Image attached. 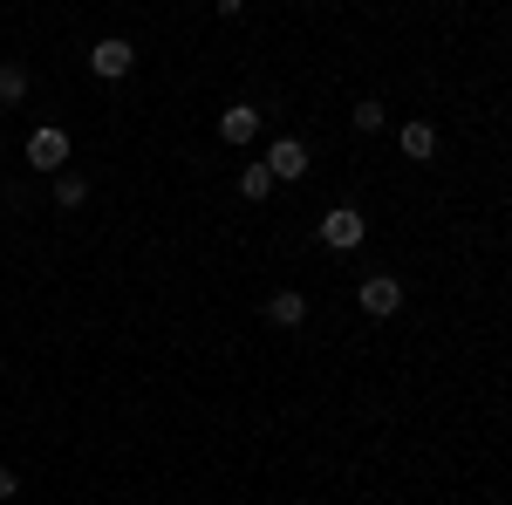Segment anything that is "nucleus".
Masks as SVG:
<instances>
[{
	"instance_id": "nucleus-1",
	"label": "nucleus",
	"mask_w": 512,
	"mask_h": 505,
	"mask_svg": "<svg viewBox=\"0 0 512 505\" xmlns=\"http://www.w3.org/2000/svg\"><path fill=\"white\" fill-rule=\"evenodd\" d=\"M69 151H76V144H69V130H62V123H35V130H28V144H21L28 171H48V178H55V171H69Z\"/></svg>"
},
{
	"instance_id": "nucleus-2",
	"label": "nucleus",
	"mask_w": 512,
	"mask_h": 505,
	"mask_svg": "<svg viewBox=\"0 0 512 505\" xmlns=\"http://www.w3.org/2000/svg\"><path fill=\"white\" fill-rule=\"evenodd\" d=\"M369 239V219L355 212V205H328L321 212V246H335V253H355Z\"/></svg>"
},
{
	"instance_id": "nucleus-3",
	"label": "nucleus",
	"mask_w": 512,
	"mask_h": 505,
	"mask_svg": "<svg viewBox=\"0 0 512 505\" xmlns=\"http://www.w3.org/2000/svg\"><path fill=\"white\" fill-rule=\"evenodd\" d=\"M89 69H96L103 82H123L130 69H137V41L130 35H103L96 48H89Z\"/></svg>"
},
{
	"instance_id": "nucleus-4",
	"label": "nucleus",
	"mask_w": 512,
	"mask_h": 505,
	"mask_svg": "<svg viewBox=\"0 0 512 505\" xmlns=\"http://www.w3.org/2000/svg\"><path fill=\"white\" fill-rule=\"evenodd\" d=\"M355 301H362L369 321H390V314L403 308V280H396V273H369V280L355 287Z\"/></svg>"
},
{
	"instance_id": "nucleus-5",
	"label": "nucleus",
	"mask_w": 512,
	"mask_h": 505,
	"mask_svg": "<svg viewBox=\"0 0 512 505\" xmlns=\"http://www.w3.org/2000/svg\"><path fill=\"white\" fill-rule=\"evenodd\" d=\"M260 164L274 171V185H294V178H308V164H315V157H308V144H301V137H274Z\"/></svg>"
},
{
	"instance_id": "nucleus-6",
	"label": "nucleus",
	"mask_w": 512,
	"mask_h": 505,
	"mask_svg": "<svg viewBox=\"0 0 512 505\" xmlns=\"http://www.w3.org/2000/svg\"><path fill=\"white\" fill-rule=\"evenodd\" d=\"M260 137V110L253 103H226L219 110V144H253Z\"/></svg>"
},
{
	"instance_id": "nucleus-7",
	"label": "nucleus",
	"mask_w": 512,
	"mask_h": 505,
	"mask_svg": "<svg viewBox=\"0 0 512 505\" xmlns=\"http://www.w3.org/2000/svg\"><path fill=\"white\" fill-rule=\"evenodd\" d=\"M396 151L410 157V164H431V157H437V130H431L424 117H417V123H403V130H396Z\"/></svg>"
},
{
	"instance_id": "nucleus-8",
	"label": "nucleus",
	"mask_w": 512,
	"mask_h": 505,
	"mask_svg": "<svg viewBox=\"0 0 512 505\" xmlns=\"http://www.w3.org/2000/svg\"><path fill=\"white\" fill-rule=\"evenodd\" d=\"M267 321H274V328H301V321H308V294L280 287L274 301H267Z\"/></svg>"
},
{
	"instance_id": "nucleus-9",
	"label": "nucleus",
	"mask_w": 512,
	"mask_h": 505,
	"mask_svg": "<svg viewBox=\"0 0 512 505\" xmlns=\"http://www.w3.org/2000/svg\"><path fill=\"white\" fill-rule=\"evenodd\" d=\"M55 205H62V212L89 205V178H82V171H55Z\"/></svg>"
},
{
	"instance_id": "nucleus-10",
	"label": "nucleus",
	"mask_w": 512,
	"mask_h": 505,
	"mask_svg": "<svg viewBox=\"0 0 512 505\" xmlns=\"http://www.w3.org/2000/svg\"><path fill=\"white\" fill-rule=\"evenodd\" d=\"M14 103H28V69L21 62H0V110H14Z\"/></svg>"
},
{
	"instance_id": "nucleus-11",
	"label": "nucleus",
	"mask_w": 512,
	"mask_h": 505,
	"mask_svg": "<svg viewBox=\"0 0 512 505\" xmlns=\"http://www.w3.org/2000/svg\"><path fill=\"white\" fill-rule=\"evenodd\" d=\"M274 192V171H267V164H246V171H239V198H267Z\"/></svg>"
},
{
	"instance_id": "nucleus-12",
	"label": "nucleus",
	"mask_w": 512,
	"mask_h": 505,
	"mask_svg": "<svg viewBox=\"0 0 512 505\" xmlns=\"http://www.w3.org/2000/svg\"><path fill=\"white\" fill-rule=\"evenodd\" d=\"M355 130H383V103H376V96L355 103Z\"/></svg>"
},
{
	"instance_id": "nucleus-13",
	"label": "nucleus",
	"mask_w": 512,
	"mask_h": 505,
	"mask_svg": "<svg viewBox=\"0 0 512 505\" xmlns=\"http://www.w3.org/2000/svg\"><path fill=\"white\" fill-rule=\"evenodd\" d=\"M14 492H21V471H7V465H0V499H14Z\"/></svg>"
},
{
	"instance_id": "nucleus-14",
	"label": "nucleus",
	"mask_w": 512,
	"mask_h": 505,
	"mask_svg": "<svg viewBox=\"0 0 512 505\" xmlns=\"http://www.w3.org/2000/svg\"><path fill=\"white\" fill-rule=\"evenodd\" d=\"M239 7H246V0H219V14H239Z\"/></svg>"
}]
</instances>
